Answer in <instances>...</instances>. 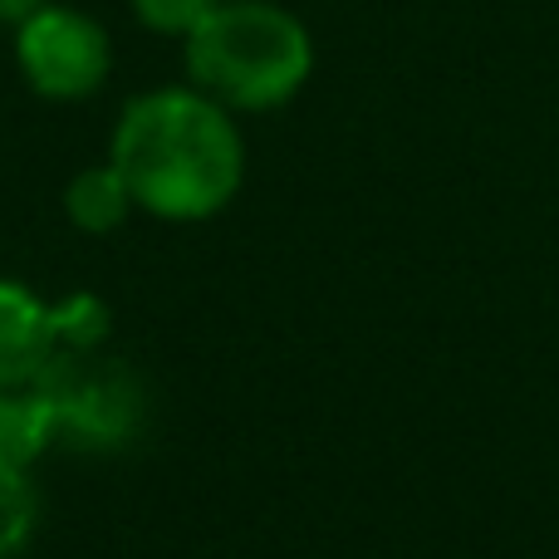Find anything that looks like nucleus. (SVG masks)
<instances>
[{
    "mask_svg": "<svg viewBox=\"0 0 559 559\" xmlns=\"http://www.w3.org/2000/svg\"><path fill=\"white\" fill-rule=\"evenodd\" d=\"M55 432H59V413L55 397L45 393V383L0 388V456L29 466Z\"/></svg>",
    "mask_w": 559,
    "mask_h": 559,
    "instance_id": "obj_6",
    "label": "nucleus"
},
{
    "mask_svg": "<svg viewBox=\"0 0 559 559\" xmlns=\"http://www.w3.org/2000/svg\"><path fill=\"white\" fill-rule=\"evenodd\" d=\"M187 84L231 114H275L314 74V35L275 0H216L182 39Z\"/></svg>",
    "mask_w": 559,
    "mask_h": 559,
    "instance_id": "obj_2",
    "label": "nucleus"
},
{
    "mask_svg": "<svg viewBox=\"0 0 559 559\" xmlns=\"http://www.w3.org/2000/svg\"><path fill=\"white\" fill-rule=\"evenodd\" d=\"M59 344L49 329V299L0 275V388H25L55 364Z\"/></svg>",
    "mask_w": 559,
    "mask_h": 559,
    "instance_id": "obj_4",
    "label": "nucleus"
},
{
    "mask_svg": "<svg viewBox=\"0 0 559 559\" xmlns=\"http://www.w3.org/2000/svg\"><path fill=\"white\" fill-rule=\"evenodd\" d=\"M39 5H45V0H0V25H20V20Z\"/></svg>",
    "mask_w": 559,
    "mask_h": 559,
    "instance_id": "obj_10",
    "label": "nucleus"
},
{
    "mask_svg": "<svg viewBox=\"0 0 559 559\" xmlns=\"http://www.w3.org/2000/svg\"><path fill=\"white\" fill-rule=\"evenodd\" d=\"M212 5L216 0H128L138 25L153 29V35H167V39H187L206 20Z\"/></svg>",
    "mask_w": 559,
    "mask_h": 559,
    "instance_id": "obj_9",
    "label": "nucleus"
},
{
    "mask_svg": "<svg viewBox=\"0 0 559 559\" xmlns=\"http://www.w3.org/2000/svg\"><path fill=\"white\" fill-rule=\"evenodd\" d=\"M49 329H55V344L64 354H94L108 338V329H114V309L98 295H88V289H74V295L49 305Z\"/></svg>",
    "mask_w": 559,
    "mask_h": 559,
    "instance_id": "obj_7",
    "label": "nucleus"
},
{
    "mask_svg": "<svg viewBox=\"0 0 559 559\" xmlns=\"http://www.w3.org/2000/svg\"><path fill=\"white\" fill-rule=\"evenodd\" d=\"M10 29H15L10 55L20 79L45 104H84L114 74V35L104 29V20L79 5L45 0Z\"/></svg>",
    "mask_w": 559,
    "mask_h": 559,
    "instance_id": "obj_3",
    "label": "nucleus"
},
{
    "mask_svg": "<svg viewBox=\"0 0 559 559\" xmlns=\"http://www.w3.org/2000/svg\"><path fill=\"white\" fill-rule=\"evenodd\" d=\"M39 525V496L25 466L0 456V559H15Z\"/></svg>",
    "mask_w": 559,
    "mask_h": 559,
    "instance_id": "obj_8",
    "label": "nucleus"
},
{
    "mask_svg": "<svg viewBox=\"0 0 559 559\" xmlns=\"http://www.w3.org/2000/svg\"><path fill=\"white\" fill-rule=\"evenodd\" d=\"M133 212H138L133 192H128L123 173H118L108 157L69 177V187H64V216H69V226H79L84 236L118 231V226H123Z\"/></svg>",
    "mask_w": 559,
    "mask_h": 559,
    "instance_id": "obj_5",
    "label": "nucleus"
},
{
    "mask_svg": "<svg viewBox=\"0 0 559 559\" xmlns=\"http://www.w3.org/2000/svg\"><path fill=\"white\" fill-rule=\"evenodd\" d=\"M138 212L157 222H212L246 182V138L231 108L192 84L133 94L108 138Z\"/></svg>",
    "mask_w": 559,
    "mask_h": 559,
    "instance_id": "obj_1",
    "label": "nucleus"
}]
</instances>
